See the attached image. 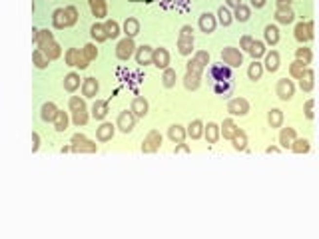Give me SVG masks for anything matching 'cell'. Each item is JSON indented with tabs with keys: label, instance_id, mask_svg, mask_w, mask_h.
Returning <instances> with one entry per match:
<instances>
[{
	"label": "cell",
	"instance_id": "6da1fadb",
	"mask_svg": "<svg viewBox=\"0 0 319 239\" xmlns=\"http://www.w3.org/2000/svg\"><path fill=\"white\" fill-rule=\"evenodd\" d=\"M34 32V44H36V48H40V50H44L46 52V56L50 58V60H56V58H60L62 56V48H60V44L54 40V34L50 32V30H32Z\"/></svg>",
	"mask_w": 319,
	"mask_h": 239
},
{
	"label": "cell",
	"instance_id": "7a4b0ae2",
	"mask_svg": "<svg viewBox=\"0 0 319 239\" xmlns=\"http://www.w3.org/2000/svg\"><path fill=\"white\" fill-rule=\"evenodd\" d=\"M68 108L72 112V122L74 126H86L88 122V108H86V102H84L80 96H72L70 102H68Z\"/></svg>",
	"mask_w": 319,
	"mask_h": 239
},
{
	"label": "cell",
	"instance_id": "3957f363",
	"mask_svg": "<svg viewBox=\"0 0 319 239\" xmlns=\"http://www.w3.org/2000/svg\"><path fill=\"white\" fill-rule=\"evenodd\" d=\"M178 52L182 56H189L194 52V28L191 26H182L178 36Z\"/></svg>",
	"mask_w": 319,
	"mask_h": 239
},
{
	"label": "cell",
	"instance_id": "277c9868",
	"mask_svg": "<svg viewBox=\"0 0 319 239\" xmlns=\"http://www.w3.org/2000/svg\"><path fill=\"white\" fill-rule=\"evenodd\" d=\"M209 64V54L206 50H198L191 60L186 64V72H191V74H202L206 70V66Z\"/></svg>",
	"mask_w": 319,
	"mask_h": 239
},
{
	"label": "cell",
	"instance_id": "5b68a950",
	"mask_svg": "<svg viewBox=\"0 0 319 239\" xmlns=\"http://www.w3.org/2000/svg\"><path fill=\"white\" fill-rule=\"evenodd\" d=\"M70 144H72V151H76V154H94V151L98 149L96 142H90L86 136H82V134H74Z\"/></svg>",
	"mask_w": 319,
	"mask_h": 239
},
{
	"label": "cell",
	"instance_id": "8992f818",
	"mask_svg": "<svg viewBox=\"0 0 319 239\" xmlns=\"http://www.w3.org/2000/svg\"><path fill=\"white\" fill-rule=\"evenodd\" d=\"M64 60H66L68 66H74V68H80V70L88 68V64H90V60L86 58L84 50H78V48H70L66 52V56H64Z\"/></svg>",
	"mask_w": 319,
	"mask_h": 239
},
{
	"label": "cell",
	"instance_id": "52a82bcc",
	"mask_svg": "<svg viewBox=\"0 0 319 239\" xmlns=\"http://www.w3.org/2000/svg\"><path fill=\"white\" fill-rule=\"evenodd\" d=\"M222 60L224 64H227L229 68H240L244 64V54L240 48H233V46H225L222 50Z\"/></svg>",
	"mask_w": 319,
	"mask_h": 239
},
{
	"label": "cell",
	"instance_id": "ba28073f",
	"mask_svg": "<svg viewBox=\"0 0 319 239\" xmlns=\"http://www.w3.org/2000/svg\"><path fill=\"white\" fill-rule=\"evenodd\" d=\"M207 74H209V80L211 82H227V80H231V68L227 66V64H211L209 66V70H207Z\"/></svg>",
	"mask_w": 319,
	"mask_h": 239
},
{
	"label": "cell",
	"instance_id": "9c48e42d",
	"mask_svg": "<svg viewBox=\"0 0 319 239\" xmlns=\"http://www.w3.org/2000/svg\"><path fill=\"white\" fill-rule=\"evenodd\" d=\"M162 146V134L158 132V129H152L150 134H148L142 142V151L144 154H154V151H158Z\"/></svg>",
	"mask_w": 319,
	"mask_h": 239
},
{
	"label": "cell",
	"instance_id": "30bf717a",
	"mask_svg": "<svg viewBox=\"0 0 319 239\" xmlns=\"http://www.w3.org/2000/svg\"><path fill=\"white\" fill-rule=\"evenodd\" d=\"M134 50H136L134 38L126 36L124 40L118 42V46H116V56H118V60H130V58L134 56Z\"/></svg>",
	"mask_w": 319,
	"mask_h": 239
},
{
	"label": "cell",
	"instance_id": "8fae6325",
	"mask_svg": "<svg viewBox=\"0 0 319 239\" xmlns=\"http://www.w3.org/2000/svg\"><path fill=\"white\" fill-rule=\"evenodd\" d=\"M295 40L305 44V42L313 40V22H297L295 24Z\"/></svg>",
	"mask_w": 319,
	"mask_h": 239
},
{
	"label": "cell",
	"instance_id": "7c38bea8",
	"mask_svg": "<svg viewBox=\"0 0 319 239\" xmlns=\"http://www.w3.org/2000/svg\"><path fill=\"white\" fill-rule=\"evenodd\" d=\"M275 94H278L280 100H283V102L291 100L293 94H295V86H293V82L287 80V78H281V80L278 82V86H275Z\"/></svg>",
	"mask_w": 319,
	"mask_h": 239
},
{
	"label": "cell",
	"instance_id": "4fadbf2b",
	"mask_svg": "<svg viewBox=\"0 0 319 239\" xmlns=\"http://www.w3.org/2000/svg\"><path fill=\"white\" fill-rule=\"evenodd\" d=\"M134 124H136V114L130 110H124V112H120V116H118V122H116V126L122 129L124 134H130L132 129H134Z\"/></svg>",
	"mask_w": 319,
	"mask_h": 239
},
{
	"label": "cell",
	"instance_id": "5bb4252c",
	"mask_svg": "<svg viewBox=\"0 0 319 239\" xmlns=\"http://www.w3.org/2000/svg\"><path fill=\"white\" fill-rule=\"evenodd\" d=\"M227 112L231 116H245L249 112V104H247L245 98H233L227 104Z\"/></svg>",
	"mask_w": 319,
	"mask_h": 239
},
{
	"label": "cell",
	"instance_id": "9a60e30c",
	"mask_svg": "<svg viewBox=\"0 0 319 239\" xmlns=\"http://www.w3.org/2000/svg\"><path fill=\"white\" fill-rule=\"evenodd\" d=\"M152 64L160 70H166L169 68V52L166 48H154V54H152Z\"/></svg>",
	"mask_w": 319,
	"mask_h": 239
},
{
	"label": "cell",
	"instance_id": "2e32d148",
	"mask_svg": "<svg viewBox=\"0 0 319 239\" xmlns=\"http://www.w3.org/2000/svg\"><path fill=\"white\" fill-rule=\"evenodd\" d=\"M198 26H200V30H202V32L211 34V32L216 30V26H218V20H216V16H214V14L204 12V14L200 16V20H198Z\"/></svg>",
	"mask_w": 319,
	"mask_h": 239
},
{
	"label": "cell",
	"instance_id": "e0dca14e",
	"mask_svg": "<svg viewBox=\"0 0 319 239\" xmlns=\"http://www.w3.org/2000/svg\"><path fill=\"white\" fill-rule=\"evenodd\" d=\"M114 132H116V126H112L110 122H104L98 129H96V140L98 142H110L114 138Z\"/></svg>",
	"mask_w": 319,
	"mask_h": 239
},
{
	"label": "cell",
	"instance_id": "ac0fdd59",
	"mask_svg": "<svg viewBox=\"0 0 319 239\" xmlns=\"http://www.w3.org/2000/svg\"><path fill=\"white\" fill-rule=\"evenodd\" d=\"M130 110L136 114V118H144L148 114V110H150V106H148V100L144 96H136L132 100V108Z\"/></svg>",
	"mask_w": 319,
	"mask_h": 239
},
{
	"label": "cell",
	"instance_id": "d6986e66",
	"mask_svg": "<svg viewBox=\"0 0 319 239\" xmlns=\"http://www.w3.org/2000/svg\"><path fill=\"white\" fill-rule=\"evenodd\" d=\"M98 90H100V84H98L96 78H86V80L82 82V94H84V98H96Z\"/></svg>",
	"mask_w": 319,
	"mask_h": 239
},
{
	"label": "cell",
	"instance_id": "ffe728a7",
	"mask_svg": "<svg viewBox=\"0 0 319 239\" xmlns=\"http://www.w3.org/2000/svg\"><path fill=\"white\" fill-rule=\"evenodd\" d=\"M52 26L58 30L68 28V16H66V8H58L52 12Z\"/></svg>",
	"mask_w": 319,
	"mask_h": 239
},
{
	"label": "cell",
	"instance_id": "44dd1931",
	"mask_svg": "<svg viewBox=\"0 0 319 239\" xmlns=\"http://www.w3.org/2000/svg\"><path fill=\"white\" fill-rule=\"evenodd\" d=\"M58 116V108L54 102H46V104H42L40 108V118L44 120V122H54Z\"/></svg>",
	"mask_w": 319,
	"mask_h": 239
},
{
	"label": "cell",
	"instance_id": "7402d4cb",
	"mask_svg": "<svg viewBox=\"0 0 319 239\" xmlns=\"http://www.w3.org/2000/svg\"><path fill=\"white\" fill-rule=\"evenodd\" d=\"M186 134H188V129L182 128L180 124H174V126L168 128V138L172 140L174 144H182V142L186 140Z\"/></svg>",
	"mask_w": 319,
	"mask_h": 239
},
{
	"label": "cell",
	"instance_id": "603a6c76",
	"mask_svg": "<svg viewBox=\"0 0 319 239\" xmlns=\"http://www.w3.org/2000/svg\"><path fill=\"white\" fill-rule=\"evenodd\" d=\"M295 128H281V132H280V146L281 147H289L291 149V144L295 142Z\"/></svg>",
	"mask_w": 319,
	"mask_h": 239
},
{
	"label": "cell",
	"instance_id": "cb8c5ba5",
	"mask_svg": "<svg viewBox=\"0 0 319 239\" xmlns=\"http://www.w3.org/2000/svg\"><path fill=\"white\" fill-rule=\"evenodd\" d=\"M204 136H206L207 144H216V142L220 140V136H222V129H220V126H218V124L209 122V124L206 126V129H204Z\"/></svg>",
	"mask_w": 319,
	"mask_h": 239
},
{
	"label": "cell",
	"instance_id": "d4e9b609",
	"mask_svg": "<svg viewBox=\"0 0 319 239\" xmlns=\"http://www.w3.org/2000/svg\"><path fill=\"white\" fill-rule=\"evenodd\" d=\"M222 136H224V140H231L233 136H236L238 132H240V128H238V124L233 122L231 118H227V120H224V124H222Z\"/></svg>",
	"mask_w": 319,
	"mask_h": 239
},
{
	"label": "cell",
	"instance_id": "484cf974",
	"mask_svg": "<svg viewBox=\"0 0 319 239\" xmlns=\"http://www.w3.org/2000/svg\"><path fill=\"white\" fill-rule=\"evenodd\" d=\"M275 20H278L280 24H291L293 20H295V12L291 10V6L278 8V10H275Z\"/></svg>",
	"mask_w": 319,
	"mask_h": 239
},
{
	"label": "cell",
	"instance_id": "4316f807",
	"mask_svg": "<svg viewBox=\"0 0 319 239\" xmlns=\"http://www.w3.org/2000/svg\"><path fill=\"white\" fill-rule=\"evenodd\" d=\"M90 4V12L96 18H106L108 16V8H106V0H88Z\"/></svg>",
	"mask_w": 319,
	"mask_h": 239
},
{
	"label": "cell",
	"instance_id": "83f0119b",
	"mask_svg": "<svg viewBox=\"0 0 319 239\" xmlns=\"http://www.w3.org/2000/svg\"><path fill=\"white\" fill-rule=\"evenodd\" d=\"M152 54H154V48L150 46H140L136 50V62L142 64V66H146V64H152Z\"/></svg>",
	"mask_w": 319,
	"mask_h": 239
},
{
	"label": "cell",
	"instance_id": "f1b7e54d",
	"mask_svg": "<svg viewBox=\"0 0 319 239\" xmlns=\"http://www.w3.org/2000/svg\"><path fill=\"white\" fill-rule=\"evenodd\" d=\"M313 86H315V72L307 68V70L303 72V76L300 78V88H301L303 92H311Z\"/></svg>",
	"mask_w": 319,
	"mask_h": 239
},
{
	"label": "cell",
	"instance_id": "f546056e",
	"mask_svg": "<svg viewBox=\"0 0 319 239\" xmlns=\"http://www.w3.org/2000/svg\"><path fill=\"white\" fill-rule=\"evenodd\" d=\"M32 62H34V66H36L38 70H44V68H48V62H50V58L46 56V52H44V50L36 48V50L32 52Z\"/></svg>",
	"mask_w": 319,
	"mask_h": 239
},
{
	"label": "cell",
	"instance_id": "4dcf8cb0",
	"mask_svg": "<svg viewBox=\"0 0 319 239\" xmlns=\"http://www.w3.org/2000/svg\"><path fill=\"white\" fill-rule=\"evenodd\" d=\"M80 88V74H76V72H70V74H66V78H64V90L66 92H76Z\"/></svg>",
	"mask_w": 319,
	"mask_h": 239
},
{
	"label": "cell",
	"instance_id": "1f68e13d",
	"mask_svg": "<svg viewBox=\"0 0 319 239\" xmlns=\"http://www.w3.org/2000/svg\"><path fill=\"white\" fill-rule=\"evenodd\" d=\"M204 129H206L204 122H202V120H194V122L188 126V136H189L191 140H200V138L204 136Z\"/></svg>",
	"mask_w": 319,
	"mask_h": 239
},
{
	"label": "cell",
	"instance_id": "d6a6232c",
	"mask_svg": "<svg viewBox=\"0 0 319 239\" xmlns=\"http://www.w3.org/2000/svg\"><path fill=\"white\" fill-rule=\"evenodd\" d=\"M200 84H202V74L186 72V76H184V86H186V90H198Z\"/></svg>",
	"mask_w": 319,
	"mask_h": 239
},
{
	"label": "cell",
	"instance_id": "836d02e7",
	"mask_svg": "<svg viewBox=\"0 0 319 239\" xmlns=\"http://www.w3.org/2000/svg\"><path fill=\"white\" fill-rule=\"evenodd\" d=\"M263 36H265V42H267L269 46H275L280 42V30H278V26L267 24L265 30H263Z\"/></svg>",
	"mask_w": 319,
	"mask_h": 239
},
{
	"label": "cell",
	"instance_id": "e575fe53",
	"mask_svg": "<svg viewBox=\"0 0 319 239\" xmlns=\"http://www.w3.org/2000/svg\"><path fill=\"white\" fill-rule=\"evenodd\" d=\"M106 114H108V102L96 100L94 106H92V116H94V120H104Z\"/></svg>",
	"mask_w": 319,
	"mask_h": 239
},
{
	"label": "cell",
	"instance_id": "d590c367",
	"mask_svg": "<svg viewBox=\"0 0 319 239\" xmlns=\"http://www.w3.org/2000/svg\"><path fill=\"white\" fill-rule=\"evenodd\" d=\"M68 122H70V118H68V114L64 112V110H58V116H56V120L52 122L54 124V129L56 132H66V128H68Z\"/></svg>",
	"mask_w": 319,
	"mask_h": 239
},
{
	"label": "cell",
	"instance_id": "8d00e7d4",
	"mask_svg": "<svg viewBox=\"0 0 319 239\" xmlns=\"http://www.w3.org/2000/svg\"><path fill=\"white\" fill-rule=\"evenodd\" d=\"M305 70H307V64L301 62V60H297V58L291 62V66H289V74H291V78H295V80H300V78L303 76Z\"/></svg>",
	"mask_w": 319,
	"mask_h": 239
},
{
	"label": "cell",
	"instance_id": "74e56055",
	"mask_svg": "<svg viewBox=\"0 0 319 239\" xmlns=\"http://www.w3.org/2000/svg\"><path fill=\"white\" fill-rule=\"evenodd\" d=\"M265 68L269 72H278L280 70V54L275 52V50H271V52L265 54Z\"/></svg>",
	"mask_w": 319,
	"mask_h": 239
},
{
	"label": "cell",
	"instance_id": "f35d334b",
	"mask_svg": "<svg viewBox=\"0 0 319 239\" xmlns=\"http://www.w3.org/2000/svg\"><path fill=\"white\" fill-rule=\"evenodd\" d=\"M231 146H233V149H238V151H245L247 149V136H245L244 129H240V132L231 138Z\"/></svg>",
	"mask_w": 319,
	"mask_h": 239
},
{
	"label": "cell",
	"instance_id": "ab89813d",
	"mask_svg": "<svg viewBox=\"0 0 319 239\" xmlns=\"http://www.w3.org/2000/svg\"><path fill=\"white\" fill-rule=\"evenodd\" d=\"M124 34L130 36V38H134L136 34H140V22H138L136 18H126V22H124Z\"/></svg>",
	"mask_w": 319,
	"mask_h": 239
},
{
	"label": "cell",
	"instance_id": "60d3db41",
	"mask_svg": "<svg viewBox=\"0 0 319 239\" xmlns=\"http://www.w3.org/2000/svg\"><path fill=\"white\" fill-rule=\"evenodd\" d=\"M309 149H311V144L305 138H295V142L291 144V151H293V154H307Z\"/></svg>",
	"mask_w": 319,
	"mask_h": 239
},
{
	"label": "cell",
	"instance_id": "b9f144b4",
	"mask_svg": "<svg viewBox=\"0 0 319 239\" xmlns=\"http://www.w3.org/2000/svg\"><path fill=\"white\" fill-rule=\"evenodd\" d=\"M267 124H269L271 128H281V124H283V112L278 110V108L269 110V114H267Z\"/></svg>",
	"mask_w": 319,
	"mask_h": 239
},
{
	"label": "cell",
	"instance_id": "7bdbcfd3",
	"mask_svg": "<svg viewBox=\"0 0 319 239\" xmlns=\"http://www.w3.org/2000/svg\"><path fill=\"white\" fill-rule=\"evenodd\" d=\"M90 34H92V38H94L96 42H106V40H108V32H106V26H104V24H98V22L90 28Z\"/></svg>",
	"mask_w": 319,
	"mask_h": 239
},
{
	"label": "cell",
	"instance_id": "ee69618b",
	"mask_svg": "<svg viewBox=\"0 0 319 239\" xmlns=\"http://www.w3.org/2000/svg\"><path fill=\"white\" fill-rule=\"evenodd\" d=\"M262 74H263V66L258 62V60H253V64H249V68H247V76H249V80H260L262 78Z\"/></svg>",
	"mask_w": 319,
	"mask_h": 239
},
{
	"label": "cell",
	"instance_id": "f6af8a7d",
	"mask_svg": "<svg viewBox=\"0 0 319 239\" xmlns=\"http://www.w3.org/2000/svg\"><path fill=\"white\" fill-rule=\"evenodd\" d=\"M249 16H251V10H249L245 4H240V6L236 8V12H233V18H236L238 22H247Z\"/></svg>",
	"mask_w": 319,
	"mask_h": 239
},
{
	"label": "cell",
	"instance_id": "bcb514c9",
	"mask_svg": "<svg viewBox=\"0 0 319 239\" xmlns=\"http://www.w3.org/2000/svg\"><path fill=\"white\" fill-rule=\"evenodd\" d=\"M249 54H251L253 60L262 58V56L265 54V44H263V42H260V40H253V44H251V48H249Z\"/></svg>",
	"mask_w": 319,
	"mask_h": 239
},
{
	"label": "cell",
	"instance_id": "7dc6e473",
	"mask_svg": "<svg viewBox=\"0 0 319 239\" xmlns=\"http://www.w3.org/2000/svg\"><path fill=\"white\" fill-rule=\"evenodd\" d=\"M176 70L174 68H166L164 70V76H162V84L166 86V88H172V86L176 84Z\"/></svg>",
	"mask_w": 319,
	"mask_h": 239
},
{
	"label": "cell",
	"instance_id": "c3c4849f",
	"mask_svg": "<svg viewBox=\"0 0 319 239\" xmlns=\"http://www.w3.org/2000/svg\"><path fill=\"white\" fill-rule=\"evenodd\" d=\"M104 26H106V32H108V38H118L120 36V24L116 22V20H106Z\"/></svg>",
	"mask_w": 319,
	"mask_h": 239
},
{
	"label": "cell",
	"instance_id": "681fc988",
	"mask_svg": "<svg viewBox=\"0 0 319 239\" xmlns=\"http://www.w3.org/2000/svg\"><path fill=\"white\" fill-rule=\"evenodd\" d=\"M218 20H220V24L229 26V24H231V20H233V14H231L225 6H222V8L218 10Z\"/></svg>",
	"mask_w": 319,
	"mask_h": 239
},
{
	"label": "cell",
	"instance_id": "f907efd6",
	"mask_svg": "<svg viewBox=\"0 0 319 239\" xmlns=\"http://www.w3.org/2000/svg\"><path fill=\"white\" fill-rule=\"evenodd\" d=\"M295 58H297V60H301V62H305V64H309V62L313 60V54H311V48H305V46H301V48H297V50H295Z\"/></svg>",
	"mask_w": 319,
	"mask_h": 239
},
{
	"label": "cell",
	"instance_id": "816d5d0a",
	"mask_svg": "<svg viewBox=\"0 0 319 239\" xmlns=\"http://www.w3.org/2000/svg\"><path fill=\"white\" fill-rule=\"evenodd\" d=\"M66 16H68V26H74L78 22V10H76V6H66Z\"/></svg>",
	"mask_w": 319,
	"mask_h": 239
},
{
	"label": "cell",
	"instance_id": "f5cc1de1",
	"mask_svg": "<svg viewBox=\"0 0 319 239\" xmlns=\"http://www.w3.org/2000/svg\"><path fill=\"white\" fill-rule=\"evenodd\" d=\"M82 50H84V54H86V58H88L90 62L98 58V48H96L94 44H86V46H84Z\"/></svg>",
	"mask_w": 319,
	"mask_h": 239
},
{
	"label": "cell",
	"instance_id": "db71d44e",
	"mask_svg": "<svg viewBox=\"0 0 319 239\" xmlns=\"http://www.w3.org/2000/svg\"><path fill=\"white\" fill-rule=\"evenodd\" d=\"M214 90H216L218 94H225V92L231 90V82H229V80H227V82H216V84H214Z\"/></svg>",
	"mask_w": 319,
	"mask_h": 239
},
{
	"label": "cell",
	"instance_id": "11a10c76",
	"mask_svg": "<svg viewBox=\"0 0 319 239\" xmlns=\"http://www.w3.org/2000/svg\"><path fill=\"white\" fill-rule=\"evenodd\" d=\"M251 44H253V38H251L249 34H245V36H242V40H240V50H245V52H249V48H251Z\"/></svg>",
	"mask_w": 319,
	"mask_h": 239
},
{
	"label": "cell",
	"instance_id": "9f6ffc18",
	"mask_svg": "<svg viewBox=\"0 0 319 239\" xmlns=\"http://www.w3.org/2000/svg\"><path fill=\"white\" fill-rule=\"evenodd\" d=\"M313 108H315V102H313V100H307L305 106H303V112H305V118H307V120H313V116H315V114H313Z\"/></svg>",
	"mask_w": 319,
	"mask_h": 239
},
{
	"label": "cell",
	"instance_id": "6f0895ef",
	"mask_svg": "<svg viewBox=\"0 0 319 239\" xmlns=\"http://www.w3.org/2000/svg\"><path fill=\"white\" fill-rule=\"evenodd\" d=\"M40 149V136L38 132H32V151H38Z\"/></svg>",
	"mask_w": 319,
	"mask_h": 239
},
{
	"label": "cell",
	"instance_id": "680465c9",
	"mask_svg": "<svg viewBox=\"0 0 319 239\" xmlns=\"http://www.w3.org/2000/svg\"><path fill=\"white\" fill-rule=\"evenodd\" d=\"M174 151H176V154H182V151H184V154H189L191 149H189V146H188V144H184V142H182V144H178V146H176V149H174Z\"/></svg>",
	"mask_w": 319,
	"mask_h": 239
},
{
	"label": "cell",
	"instance_id": "91938a15",
	"mask_svg": "<svg viewBox=\"0 0 319 239\" xmlns=\"http://www.w3.org/2000/svg\"><path fill=\"white\" fill-rule=\"evenodd\" d=\"M225 4H227L229 8H233V10H236V8L242 4V0H225Z\"/></svg>",
	"mask_w": 319,
	"mask_h": 239
},
{
	"label": "cell",
	"instance_id": "94428289",
	"mask_svg": "<svg viewBox=\"0 0 319 239\" xmlns=\"http://www.w3.org/2000/svg\"><path fill=\"white\" fill-rule=\"evenodd\" d=\"M291 2L293 0H278V8H287V6H291Z\"/></svg>",
	"mask_w": 319,
	"mask_h": 239
},
{
	"label": "cell",
	"instance_id": "6125c7cd",
	"mask_svg": "<svg viewBox=\"0 0 319 239\" xmlns=\"http://www.w3.org/2000/svg\"><path fill=\"white\" fill-rule=\"evenodd\" d=\"M251 6L253 8H262V6H265V0H251Z\"/></svg>",
	"mask_w": 319,
	"mask_h": 239
},
{
	"label": "cell",
	"instance_id": "be15d7a7",
	"mask_svg": "<svg viewBox=\"0 0 319 239\" xmlns=\"http://www.w3.org/2000/svg\"><path fill=\"white\" fill-rule=\"evenodd\" d=\"M265 151H267V154H278V151H280V147H278V146H269Z\"/></svg>",
	"mask_w": 319,
	"mask_h": 239
},
{
	"label": "cell",
	"instance_id": "e7e4bbea",
	"mask_svg": "<svg viewBox=\"0 0 319 239\" xmlns=\"http://www.w3.org/2000/svg\"><path fill=\"white\" fill-rule=\"evenodd\" d=\"M68 151H72V144H70V146H64V147H62V154H68Z\"/></svg>",
	"mask_w": 319,
	"mask_h": 239
}]
</instances>
